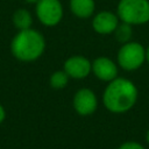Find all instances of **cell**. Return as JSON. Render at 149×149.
<instances>
[{"mask_svg":"<svg viewBox=\"0 0 149 149\" xmlns=\"http://www.w3.org/2000/svg\"><path fill=\"white\" fill-rule=\"evenodd\" d=\"M133 26L129 24V23H126V22H119L116 29L114 30V35H115V38L118 42L120 43H127L130 41L132 38V35H133Z\"/></svg>","mask_w":149,"mask_h":149,"instance_id":"cell-12","label":"cell"},{"mask_svg":"<svg viewBox=\"0 0 149 149\" xmlns=\"http://www.w3.org/2000/svg\"><path fill=\"white\" fill-rule=\"evenodd\" d=\"M45 49L43 35L33 28L19 30L10 42L13 56L22 62H33L42 56Z\"/></svg>","mask_w":149,"mask_h":149,"instance_id":"cell-2","label":"cell"},{"mask_svg":"<svg viewBox=\"0 0 149 149\" xmlns=\"http://www.w3.org/2000/svg\"><path fill=\"white\" fill-rule=\"evenodd\" d=\"M146 61V49L137 42H127L118 51V63L127 71L139 69Z\"/></svg>","mask_w":149,"mask_h":149,"instance_id":"cell-4","label":"cell"},{"mask_svg":"<svg viewBox=\"0 0 149 149\" xmlns=\"http://www.w3.org/2000/svg\"><path fill=\"white\" fill-rule=\"evenodd\" d=\"M23 1H26L27 3H31V5H35V3H36L38 0H23Z\"/></svg>","mask_w":149,"mask_h":149,"instance_id":"cell-17","label":"cell"},{"mask_svg":"<svg viewBox=\"0 0 149 149\" xmlns=\"http://www.w3.org/2000/svg\"><path fill=\"white\" fill-rule=\"evenodd\" d=\"M146 61L149 63V47L146 49Z\"/></svg>","mask_w":149,"mask_h":149,"instance_id":"cell-16","label":"cell"},{"mask_svg":"<svg viewBox=\"0 0 149 149\" xmlns=\"http://www.w3.org/2000/svg\"><path fill=\"white\" fill-rule=\"evenodd\" d=\"M69 76L65 71H55L50 77V85L54 88H63L68 85Z\"/></svg>","mask_w":149,"mask_h":149,"instance_id":"cell-13","label":"cell"},{"mask_svg":"<svg viewBox=\"0 0 149 149\" xmlns=\"http://www.w3.org/2000/svg\"><path fill=\"white\" fill-rule=\"evenodd\" d=\"M118 149H144V148H143V146H141V144L137 143V142L129 141V142L122 143Z\"/></svg>","mask_w":149,"mask_h":149,"instance_id":"cell-14","label":"cell"},{"mask_svg":"<svg viewBox=\"0 0 149 149\" xmlns=\"http://www.w3.org/2000/svg\"><path fill=\"white\" fill-rule=\"evenodd\" d=\"M13 24L19 30H24L28 28H31L33 24V16L31 13L26 8H19L13 13L12 16Z\"/></svg>","mask_w":149,"mask_h":149,"instance_id":"cell-11","label":"cell"},{"mask_svg":"<svg viewBox=\"0 0 149 149\" xmlns=\"http://www.w3.org/2000/svg\"><path fill=\"white\" fill-rule=\"evenodd\" d=\"M104 105L112 113L129 111L137 100V88L126 78H114L104 92Z\"/></svg>","mask_w":149,"mask_h":149,"instance_id":"cell-1","label":"cell"},{"mask_svg":"<svg viewBox=\"0 0 149 149\" xmlns=\"http://www.w3.org/2000/svg\"><path fill=\"white\" fill-rule=\"evenodd\" d=\"M98 106V100L90 88H80L73 97V107L80 115L92 114Z\"/></svg>","mask_w":149,"mask_h":149,"instance_id":"cell-7","label":"cell"},{"mask_svg":"<svg viewBox=\"0 0 149 149\" xmlns=\"http://www.w3.org/2000/svg\"><path fill=\"white\" fill-rule=\"evenodd\" d=\"M120 21L132 26L149 22V0H120L116 6Z\"/></svg>","mask_w":149,"mask_h":149,"instance_id":"cell-3","label":"cell"},{"mask_svg":"<svg viewBox=\"0 0 149 149\" xmlns=\"http://www.w3.org/2000/svg\"><path fill=\"white\" fill-rule=\"evenodd\" d=\"M119 22L120 19L116 13H113L111 10H101L93 16L92 28L100 35H108L114 33Z\"/></svg>","mask_w":149,"mask_h":149,"instance_id":"cell-6","label":"cell"},{"mask_svg":"<svg viewBox=\"0 0 149 149\" xmlns=\"http://www.w3.org/2000/svg\"><path fill=\"white\" fill-rule=\"evenodd\" d=\"M64 71L71 78L83 79L92 71V63L84 56H72L64 62Z\"/></svg>","mask_w":149,"mask_h":149,"instance_id":"cell-8","label":"cell"},{"mask_svg":"<svg viewBox=\"0 0 149 149\" xmlns=\"http://www.w3.org/2000/svg\"><path fill=\"white\" fill-rule=\"evenodd\" d=\"M38 21L45 27H55L63 19V5L59 0H38L35 3Z\"/></svg>","mask_w":149,"mask_h":149,"instance_id":"cell-5","label":"cell"},{"mask_svg":"<svg viewBox=\"0 0 149 149\" xmlns=\"http://www.w3.org/2000/svg\"><path fill=\"white\" fill-rule=\"evenodd\" d=\"M146 139H147V142L149 143V130L147 132V136H146Z\"/></svg>","mask_w":149,"mask_h":149,"instance_id":"cell-18","label":"cell"},{"mask_svg":"<svg viewBox=\"0 0 149 149\" xmlns=\"http://www.w3.org/2000/svg\"><path fill=\"white\" fill-rule=\"evenodd\" d=\"M69 6L71 13L79 19H88L95 10L94 0H70Z\"/></svg>","mask_w":149,"mask_h":149,"instance_id":"cell-10","label":"cell"},{"mask_svg":"<svg viewBox=\"0 0 149 149\" xmlns=\"http://www.w3.org/2000/svg\"><path fill=\"white\" fill-rule=\"evenodd\" d=\"M92 71L97 78L104 81H111L118 76V66L108 57H98L92 63Z\"/></svg>","mask_w":149,"mask_h":149,"instance_id":"cell-9","label":"cell"},{"mask_svg":"<svg viewBox=\"0 0 149 149\" xmlns=\"http://www.w3.org/2000/svg\"><path fill=\"white\" fill-rule=\"evenodd\" d=\"M5 116H6V113H5V109H3V107L0 105V123L5 120Z\"/></svg>","mask_w":149,"mask_h":149,"instance_id":"cell-15","label":"cell"}]
</instances>
